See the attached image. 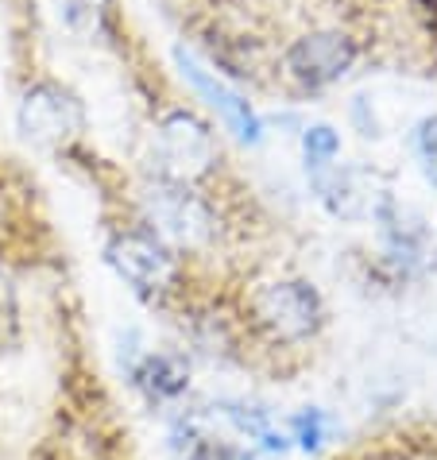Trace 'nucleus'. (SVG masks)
I'll return each mask as SVG.
<instances>
[{"label": "nucleus", "mask_w": 437, "mask_h": 460, "mask_svg": "<svg viewBox=\"0 0 437 460\" xmlns=\"http://www.w3.org/2000/svg\"><path fill=\"white\" fill-rule=\"evenodd\" d=\"M306 155H310V163H326L337 155V136L329 132V128H314L310 136H306Z\"/></svg>", "instance_id": "8"}, {"label": "nucleus", "mask_w": 437, "mask_h": 460, "mask_svg": "<svg viewBox=\"0 0 437 460\" xmlns=\"http://www.w3.org/2000/svg\"><path fill=\"white\" fill-rule=\"evenodd\" d=\"M20 128L31 139L55 144V139H62L67 132L78 128V109H74V101H67L58 89L40 85V89H31V93L23 97V105H20Z\"/></svg>", "instance_id": "5"}, {"label": "nucleus", "mask_w": 437, "mask_h": 460, "mask_svg": "<svg viewBox=\"0 0 437 460\" xmlns=\"http://www.w3.org/2000/svg\"><path fill=\"white\" fill-rule=\"evenodd\" d=\"M190 78H194V85L201 89V93H210L213 109L221 112L225 124L233 128L240 139H260V124H255L252 109H248V101H240L236 93H228V89H221V85H213V78H205V74H198L194 66H190Z\"/></svg>", "instance_id": "7"}, {"label": "nucleus", "mask_w": 437, "mask_h": 460, "mask_svg": "<svg viewBox=\"0 0 437 460\" xmlns=\"http://www.w3.org/2000/svg\"><path fill=\"white\" fill-rule=\"evenodd\" d=\"M136 387L147 394L151 402H163V399H178L186 391V364L174 360V356H147L144 364L132 372Z\"/></svg>", "instance_id": "6"}, {"label": "nucleus", "mask_w": 437, "mask_h": 460, "mask_svg": "<svg viewBox=\"0 0 437 460\" xmlns=\"http://www.w3.org/2000/svg\"><path fill=\"white\" fill-rule=\"evenodd\" d=\"M163 8L236 85H252L310 31L349 43L360 74L437 78V0H163Z\"/></svg>", "instance_id": "1"}, {"label": "nucleus", "mask_w": 437, "mask_h": 460, "mask_svg": "<svg viewBox=\"0 0 437 460\" xmlns=\"http://www.w3.org/2000/svg\"><path fill=\"white\" fill-rule=\"evenodd\" d=\"M109 263L120 271V279L132 290L147 298H163L178 287V255L163 244V236L151 233H120L109 244Z\"/></svg>", "instance_id": "3"}, {"label": "nucleus", "mask_w": 437, "mask_h": 460, "mask_svg": "<svg viewBox=\"0 0 437 460\" xmlns=\"http://www.w3.org/2000/svg\"><path fill=\"white\" fill-rule=\"evenodd\" d=\"M294 429H299L302 449H317V445H321V414H317V411L299 414V421H294Z\"/></svg>", "instance_id": "9"}, {"label": "nucleus", "mask_w": 437, "mask_h": 460, "mask_svg": "<svg viewBox=\"0 0 437 460\" xmlns=\"http://www.w3.org/2000/svg\"><path fill=\"white\" fill-rule=\"evenodd\" d=\"M248 317L263 337L279 344H306L326 325V305H321V294L302 279H275L252 290Z\"/></svg>", "instance_id": "2"}, {"label": "nucleus", "mask_w": 437, "mask_h": 460, "mask_svg": "<svg viewBox=\"0 0 437 460\" xmlns=\"http://www.w3.org/2000/svg\"><path fill=\"white\" fill-rule=\"evenodd\" d=\"M159 136H163L166 159H171L174 167H183L186 174H201L217 163L213 136L205 132L194 117H186V112H171V117L159 124Z\"/></svg>", "instance_id": "4"}]
</instances>
